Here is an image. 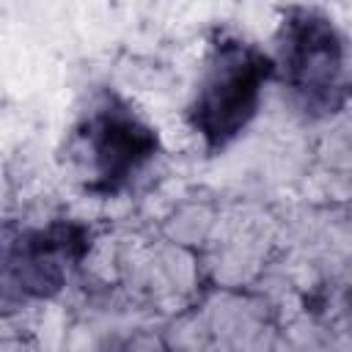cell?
<instances>
[{
    "label": "cell",
    "mask_w": 352,
    "mask_h": 352,
    "mask_svg": "<svg viewBox=\"0 0 352 352\" xmlns=\"http://www.w3.org/2000/svg\"><path fill=\"white\" fill-rule=\"evenodd\" d=\"M157 146V132L126 102L104 96L74 126L69 154L85 190L116 195L154 160Z\"/></svg>",
    "instance_id": "2"
},
{
    "label": "cell",
    "mask_w": 352,
    "mask_h": 352,
    "mask_svg": "<svg viewBox=\"0 0 352 352\" xmlns=\"http://www.w3.org/2000/svg\"><path fill=\"white\" fill-rule=\"evenodd\" d=\"M278 66L305 110H333L344 96V41L314 8H289L278 36Z\"/></svg>",
    "instance_id": "3"
},
{
    "label": "cell",
    "mask_w": 352,
    "mask_h": 352,
    "mask_svg": "<svg viewBox=\"0 0 352 352\" xmlns=\"http://www.w3.org/2000/svg\"><path fill=\"white\" fill-rule=\"evenodd\" d=\"M275 60L239 36L217 33L198 91L190 102V126L209 151L226 148L256 116L261 88L272 77Z\"/></svg>",
    "instance_id": "1"
},
{
    "label": "cell",
    "mask_w": 352,
    "mask_h": 352,
    "mask_svg": "<svg viewBox=\"0 0 352 352\" xmlns=\"http://www.w3.org/2000/svg\"><path fill=\"white\" fill-rule=\"evenodd\" d=\"M91 248V231L80 223H50L22 234L8 253V275L30 297L55 294Z\"/></svg>",
    "instance_id": "4"
}]
</instances>
